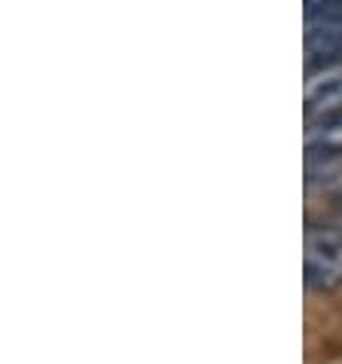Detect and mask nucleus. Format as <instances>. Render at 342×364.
Segmentation results:
<instances>
[{
  "label": "nucleus",
  "mask_w": 342,
  "mask_h": 364,
  "mask_svg": "<svg viewBox=\"0 0 342 364\" xmlns=\"http://www.w3.org/2000/svg\"><path fill=\"white\" fill-rule=\"evenodd\" d=\"M306 285L311 291H333L342 285V232L309 230L306 232Z\"/></svg>",
  "instance_id": "obj_1"
},
{
  "label": "nucleus",
  "mask_w": 342,
  "mask_h": 364,
  "mask_svg": "<svg viewBox=\"0 0 342 364\" xmlns=\"http://www.w3.org/2000/svg\"><path fill=\"white\" fill-rule=\"evenodd\" d=\"M342 114V65H324L309 74L306 83V119Z\"/></svg>",
  "instance_id": "obj_2"
},
{
  "label": "nucleus",
  "mask_w": 342,
  "mask_h": 364,
  "mask_svg": "<svg viewBox=\"0 0 342 364\" xmlns=\"http://www.w3.org/2000/svg\"><path fill=\"white\" fill-rule=\"evenodd\" d=\"M306 55L309 65H333L342 55V16L327 22H311L306 28Z\"/></svg>",
  "instance_id": "obj_3"
},
{
  "label": "nucleus",
  "mask_w": 342,
  "mask_h": 364,
  "mask_svg": "<svg viewBox=\"0 0 342 364\" xmlns=\"http://www.w3.org/2000/svg\"><path fill=\"white\" fill-rule=\"evenodd\" d=\"M306 154L309 163L342 156V114L311 119L306 126Z\"/></svg>",
  "instance_id": "obj_4"
},
{
  "label": "nucleus",
  "mask_w": 342,
  "mask_h": 364,
  "mask_svg": "<svg viewBox=\"0 0 342 364\" xmlns=\"http://www.w3.org/2000/svg\"><path fill=\"white\" fill-rule=\"evenodd\" d=\"M342 16V0H306V22H327Z\"/></svg>",
  "instance_id": "obj_5"
}]
</instances>
